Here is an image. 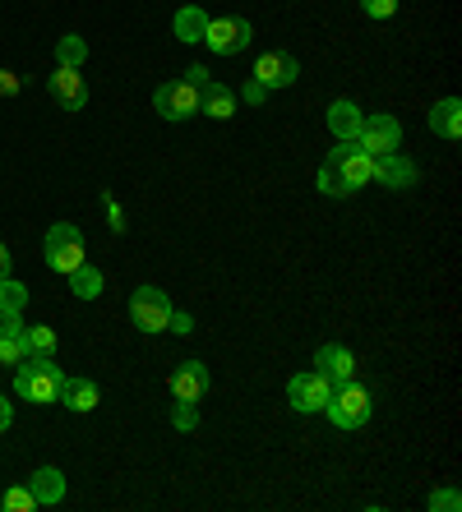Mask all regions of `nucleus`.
Segmentation results:
<instances>
[{"label": "nucleus", "mask_w": 462, "mask_h": 512, "mask_svg": "<svg viewBox=\"0 0 462 512\" xmlns=\"http://www.w3.org/2000/svg\"><path fill=\"white\" fill-rule=\"evenodd\" d=\"M61 388H65V370L51 356H28L24 365L14 370V393L37 406L61 402Z\"/></svg>", "instance_id": "nucleus-1"}, {"label": "nucleus", "mask_w": 462, "mask_h": 512, "mask_svg": "<svg viewBox=\"0 0 462 512\" xmlns=\"http://www.w3.org/2000/svg\"><path fill=\"white\" fill-rule=\"evenodd\" d=\"M324 411H329V420L338 429H361L375 406H370V393H365L361 383L347 379V383H338V388L329 393V406H324Z\"/></svg>", "instance_id": "nucleus-2"}, {"label": "nucleus", "mask_w": 462, "mask_h": 512, "mask_svg": "<svg viewBox=\"0 0 462 512\" xmlns=\"http://www.w3.org/2000/svg\"><path fill=\"white\" fill-rule=\"evenodd\" d=\"M47 263L65 277L84 263V231L74 227V222H56V227L47 231Z\"/></svg>", "instance_id": "nucleus-3"}, {"label": "nucleus", "mask_w": 462, "mask_h": 512, "mask_svg": "<svg viewBox=\"0 0 462 512\" xmlns=\"http://www.w3.org/2000/svg\"><path fill=\"white\" fill-rule=\"evenodd\" d=\"M333 171L342 176V185H347V194L361 190V185H370V176H375V157L365 153L361 143H338L329 157H324Z\"/></svg>", "instance_id": "nucleus-4"}, {"label": "nucleus", "mask_w": 462, "mask_h": 512, "mask_svg": "<svg viewBox=\"0 0 462 512\" xmlns=\"http://www.w3.org/2000/svg\"><path fill=\"white\" fill-rule=\"evenodd\" d=\"M130 319L139 333H167L171 323V300L162 296L158 286H139L130 296Z\"/></svg>", "instance_id": "nucleus-5"}, {"label": "nucleus", "mask_w": 462, "mask_h": 512, "mask_svg": "<svg viewBox=\"0 0 462 512\" xmlns=\"http://www.w3.org/2000/svg\"><path fill=\"white\" fill-rule=\"evenodd\" d=\"M153 107H158L162 120H190L199 116V88L181 74V79H171V84H162L153 93Z\"/></svg>", "instance_id": "nucleus-6"}, {"label": "nucleus", "mask_w": 462, "mask_h": 512, "mask_svg": "<svg viewBox=\"0 0 462 512\" xmlns=\"http://www.w3.org/2000/svg\"><path fill=\"white\" fill-rule=\"evenodd\" d=\"M250 37H255L250 19H208L204 42L213 47V56H241L250 47Z\"/></svg>", "instance_id": "nucleus-7"}, {"label": "nucleus", "mask_w": 462, "mask_h": 512, "mask_svg": "<svg viewBox=\"0 0 462 512\" xmlns=\"http://www.w3.org/2000/svg\"><path fill=\"white\" fill-rule=\"evenodd\" d=\"M356 143H361L370 157L398 153V148H402V125H398L393 116H365V120H361V134H356Z\"/></svg>", "instance_id": "nucleus-8"}, {"label": "nucleus", "mask_w": 462, "mask_h": 512, "mask_svg": "<svg viewBox=\"0 0 462 512\" xmlns=\"http://www.w3.org/2000/svg\"><path fill=\"white\" fill-rule=\"evenodd\" d=\"M329 393H333V383L324 379V374H296L292 383H287V402L296 406V411H305V416H310V411H324V406H329Z\"/></svg>", "instance_id": "nucleus-9"}, {"label": "nucleus", "mask_w": 462, "mask_h": 512, "mask_svg": "<svg viewBox=\"0 0 462 512\" xmlns=\"http://www.w3.org/2000/svg\"><path fill=\"white\" fill-rule=\"evenodd\" d=\"M296 74H301V65H296V56H287V51H264V56L255 60V84H264L268 93L273 88H292L296 84Z\"/></svg>", "instance_id": "nucleus-10"}, {"label": "nucleus", "mask_w": 462, "mask_h": 512, "mask_svg": "<svg viewBox=\"0 0 462 512\" xmlns=\"http://www.w3.org/2000/svg\"><path fill=\"white\" fill-rule=\"evenodd\" d=\"M47 93L56 97V107L65 111H79L88 102V84H84V74L70 70V65H56V74L47 79Z\"/></svg>", "instance_id": "nucleus-11"}, {"label": "nucleus", "mask_w": 462, "mask_h": 512, "mask_svg": "<svg viewBox=\"0 0 462 512\" xmlns=\"http://www.w3.org/2000/svg\"><path fill=\"white\" fill-rule=\"evenodd\" d=\"M208 393V365L204 360H185V365H176V374H171V397L176 402H204Z\"/></svg>", "instance_id": "nucleus-12"}, {"label": "nucleus", "mask_w": 462, "mask_h": 512, "mask_svg": "<svg viewBox=\"0 0 462 512\" xmlns=\"http://www.w3.org/2000/svg\"><path fill=\"white\" fill-rule=\"evenodd\" d=\"M315 370L324 374V379L338 388V383H347V379H356V360H352V351L347 346H319L315 351Z\"/></svg>", "instance_id": "nucleus-13"}, {"label": "nucleus", "mask_w": 462, "mask_h": 512, "mask_svg": "<svg viewBox=\"0 0 462 512\" xmlns=\"http://www.w3.org/2000/svg\"><path fill=\"white\" fill-rule=\"evenodd\" d=\"M370 180H384L389 190H412L416 185V162L412 157H402V153H384V157H375V176Z\"/></svg>", "instance_id": "nucleus-14"}, {"label": "nucleus", "mask_w": 462, "mask_h": 512, "mask_svg": "<svg viewBox=\"0 0 462 512\" xmlns=\"http://www.w3.org/2000/svg\"><path fill=\"white\" fill-rule=\"evenodd\" d=\"M361 107H356L352 97H338L329 107V130H333V139L338 143H356V134H361Z\"/></svg>", "instance_id": "nucleus-15"}, {"label": "nucleus", "mask_w": 462, "mask_h": 512, "mask_svg": "<svg viewBox=\"0 0 462 512\" xmlns=\"http://www.w3.org/2000/svg\"><path fill=\"white\" fill-rule=\"evenodd\" d=\"M28 489H33L37 508H51V503H61V499H65V476L56 471V466H42V471H33Z\"/></svg>", "instance_id": "nucleus-16"}, {"label": "nucleus", "mask_w": 462, "mask_h": 512, "mask_svg": "<svg viewBox=\"0 0 462 512\" xmlns=\"http://www.w3.org/2000/svg\"><path fill=\"white\" fill-rule=\"evenodd\" d=\"M430 130H435L439 139H462V102L458 97L435 102V111H430Z\"/></svg>", "instance_id": "nucleus-17"}, {"label": "nucleus", "mask_w": 462, "mask_h": 512, "mask_svg": "<svg viewBox=\"0 0 462 512\" xmlns=\"http://www.w3.org/2000/svg\"><path fill=\"white\" fill-rule=\"evenodd\" d=\"M199 111H204V116H213V120H231V116H236V93H231V88H222V84H204V88H199Z\"/></svg>", "instance_id": "nucleus-18"}, {"label": "nucleus", "mask_w": 462, "mask_h": 512, "mask_svg": "<svg viewBox=\"0 0 462 512\" xmlns=\"http://www.w3.org/2000/svg\"><path fill=\"white\" fill-rule=\"evenodd\" d=\"M171 33H176V42H204L208 14L199 10V5H185V10H176V19H171Z\"/></svg>", "instance_id": "nucleus-19"}, {"label": "nucleus", "mask_w": 462, "mask_h": 512, "mask_svg": "<svg viewBox=\"0 0 462 512\" xmlns=\"http://www.w3.org/2000/svg\"><path fill=\"white\" fill-rule=\"evenodd\" d=\"M98 383L93 379H65V388H61V402L70 406V411H79V416H84V411H93V406H98Z\"/></svg>", "instance_id": "nucleus-20"}, {"label": "nucleus", "mask_w": 462, "mask_h": 512, "mask_svg": "<svg viewBox=\"0 0 462 512\" xmlns=\"http://www.w3.org/2000/svg\"><path fill=\"white\" fill-rule=\"evenodd\" d=\"M70 291L79 300H98L102 296V273L98 268H88V263H79V268L70 273Z\"/></svg>", "instance_id": "nucleus-21"}, {"label": "nucleus", "mask_w": 462, "mask_h": 512, "mask_svg": "<svg viewBox=\"0 0 462 512\" xmlns=\"http://www.w3.org/2000/svg\"><path fill=\"white\" fill-rule=\"evenodd\" d=\"M84 60H88V42H84V37L65 33L61 42H56V65H70V70H79Z\"/></svg>", "instance_id": "nucleus-22"}, {"label": "nucleus", "mask_w": 462, "mask_h": 512, "mask_svg": "<svg viewBox=\"0 0 462 512\" xmlns=\"http://www.w3.org/2000/svg\"><path fill=\"white\" fill-rule=\"evenodd\" d=\"M24 360H28L24 333H0V365H5V370H19Z\"/></svg>", "instance_id": "nucleus-23"}, {"label": "nucleus", "mask_w": 462, "mask_h": 512, "mask_svg": "<svg viewBox=\"0 0 462 512\" xmlns=\"http://www.w3.org/2000/svg\"><path fill=\"white\" fill-rule=\"evenodd\" d=\"M24 342H28V356H56V333H51L47 323L24 328Z\"/></svg>", "instance_id": "nucleus-24"}, {"label": "nucleus", "mask_w": 462, "mask_h": 512, "mask_svg": "<svg viewBox=\"0 0 462 512\" xmlns=\"http://www.w3.org/2000/svg\"><path fill=\"white\" fill-rule=\"evenodd\" d=\"M28 286L14 282V277H0V310H24Z\"/></svg>", "instance_id": "nucleus-25"}, {"label": "nucleus", "mask_w": 462, "mask_h": 512, "mask_svg": "<svg viewBox=\"0 0 462 512\" xmlns=\"http://www.w3.org/2000/svg\"><path fill=\"white\" fill-rule=\"evenodd\" d=\"M0 508L5 512H33L37 508V499H33V489H5V499H0Z\"/></svg>", "instance_id": "nucleus-26"}, {"label": "nucleus", "mask_w": 462, "mask_h": 512, "mask_svg": "<svg viewBox=\"0 0 462 512\" xmlns=\"http://www.w3.org/2000/svg\"><path fill=\"white\" fill-rule=\"evenodd\" d=\"M171 425H176V429H185V434H190V429L199 425V411H195V402L171 406Z\"/></svg>", "instance_id": "nucleus-27"}, {"label": "nucleus", "mask_w": 462, "mask_h": 512, "mask_svg": "<svg viewBox=\"0 0 462 512\" xmlns=\"http://www.w3.org/2000/svg\"><path fill=\"white\" fill-rule=\"evenodd\" d=\"M319 190H324V194H333V199H342V194H347V185H342V176L329 167V162L319 167Z\"/></svg>", "instance_id": "nucleus-28"}, {"label": "nucleus", "mask_w": 462, "mask_h": 512, "mask_svg": "<svg viewBox=\"0 0 462 512\" xmlns=\"http://www.w3.org/2000/svg\"><path fill=\"white\" fill-rule=\"evenodd\" d=\"M430 508H435V512H458L462 508V494H458V489H439V494H430Z\"/></svg>", "instance_id": "nucleus-29"}, {"label": "nucleus", "mask_w": 462, "mask_h": 512, "mask_svg": "<svg viewBox=\"0 0 462 512\" xmlns=\"http://www.w3.org/2000/svg\"><path fill=\"white\" fill-rule=\"evenodd\" d=\"M361 14H370V19H393V14H398V0H361Z\"/></svg>", "instance_id": "nucleus-30"}, {"label": "nucleus", "mask_w": 462, "mask_h": 512, "mask_svg": "<svg viewBox=\"0 0 462 512\" xmlns=\"http://www.w3.org/2000/svg\"><path fill=\"white\" fill-rule=\"evenodd\" d=\"M241 97H245V102H250V107H259V102H264V97H268V88H264V84H255V79H250V84L241 88Z\"/></svg>", "instance_id": "nucleus-31"}, {"label": "nucleus", "mask_w": 462, "mask_h": 512, "mask_svg": "<svg viewBox=\"0 0 462 512\" xmlns=\"http://www.w3.org/2000/svg\"><path fill=\"white\" fill-rule=\"evenodd\" d=\"M19 93V79H14V70H0V97H14Z\"/></svg>", "instance_id": "nucleus-32"}, {"label": "nucleus", "mask_w": 462, "mask_h": 512, "mask_svg": "<svg viewBox=\"0 0 462 512\" xmlns=\"http://www.w3.org/2000/svg\"><path fill=\"white\" fill-rule=\"evenodd\" d=\"M10 420H14V406H10V397L0 393V434H5V429H10Z\"/></svg>", "instance_id": "nucleus-33"}, {"label": "nucleus", "mask_w": 462, "mask_h": 512, "mask_svg": "<svg viewBox=\"0 0 462 512\" xmlns=\"http://www.w3.org/2000/svg\"><path fill=\"white\" fill-rule=\"evenodd\" d=\"M185 79H190L195 88H204L208 84V70H204V65H190V70H185Z\"/></svg>", "instance_id": "nucleus-34"}, {"label": "nucleus", "mask_w": 462, "mask_h": 512, "mask_svg": "<svg viewBox=\"0 0 462 512\" xmlns=\"http://www.w3.org/2000/svg\"><path fill=\"white\" fill-rule=\"evenodd\" d=\"M0 277H10V250H5V240H0Z\"/></svg>", "instance_id": "nucleus-35"}]
</instances>
